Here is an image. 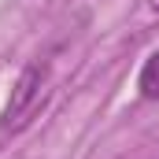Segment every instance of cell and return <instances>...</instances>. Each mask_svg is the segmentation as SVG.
I'll list each match as a JSON object with an SVG mask.
<instances>
[{"label":"cell","instance_id":"7a4b0ae2","mask_svg":"<svg viewBox=\"0 0 159 159\" xmlns=\"http://www.w3.org/2000/svg\"><path fill=\"white\" fill-rule=\"evenodd\" d=\"M137 89H141V96H148V100L159 96V52H152V56L144 59V67H141V74H137Z\"/></svg>","mask_w":159,"mask_h":159},{"label":"cell","instance_id":"6da1fadb","mask_svg":"<svg viewBox=\"0 0 159 159\" xmlns=\"http://www.w3.org/2000/svg\"><path fill=\"white\" fill-rule=\"evenodd\" d=\"M44 81H48V67H41V63L22 67V74L15 78L11 96H7V104H4V115H0V126H4V129H11V126H19V122L26 119V111L37 104Z\"/></svg>","mask_w":159,"mask_h":159},{"label":"cell","instance_id":"3957f363","mask_svg":"<svg viewBox=\"0 0 159 159\" xmlns=\"http://www.w3.org/2000/svg\"><path fill=\"white\" fill-rule=\"evenodd\" d=\"M156 7H159V0H156Z\"/></svg>","mask_w":159,"mask_h":159}]
</instances>
